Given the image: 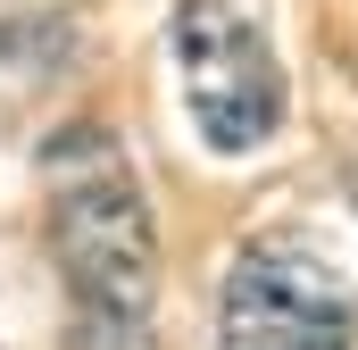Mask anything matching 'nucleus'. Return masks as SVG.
Instances as JSON below:
<instances>
[{
  "instance_id": "20e7f679",
  "label": "nucleus",
  "mask_w": 358,
  "mask_h": 350,
  "mask_svg": "<svg viewBox=\"0 0 358 350\" xmlns=\"http://www.w3.org/2000/svg\"><path fill=\"white\" fill-rule=\"evenodd\" d=\"M67 350H159L150 317H67Z\"/></svg>"
},
{
  "instance_id": "f03ea898",
  "label": "nucleus",
  "mask_w": 358,
  "mask_h": 350,
  "mask_svg": "<svg viewBox=\"0 0 358 350\" xmlns=\"http://www.w3.org/2000/svg\"><path fill=\"white\" fill-rule=\"evenodd\" d=\"M167 59L183 117L217 159H250L283 134V59L250 0H176Z\"/></svg>"
},
{
  "instance_id": "7ed1b4c3",
  "label": "nucleus",
  "mask_w": 358,
  "mask_h": 350,
  "mask_svg": "<svg viewBox=\"0 0 358 350\" xmlns=\"http://www.w3.org/2000/svg\"><path fill=\"white\" fill-rule=\"evenodd\" d=\"M217 350H358V300L308 242L259 234L217 284Z\"/></svg>"
},
{
  "instance_id": "f257e3e1",
  "label": "nucleus",
  "mask_w": 358,
  "mask_h": 350,
  "mask_svg": "<svg viewBox=\"0 0 358 350\" xmlns=\"http://www.w3.org/2000/svg\"><path fill=\"white\" fill-rule=\"evenodd\" d=\"M42 234L59 259L67 317H150L159 300V217L142 200L117 125L76 117L42 142Z\"/></svg>"
}]
</instances>
